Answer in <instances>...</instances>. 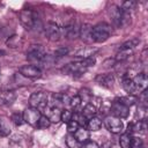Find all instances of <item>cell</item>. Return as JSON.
Segmentation results:
<instances>
[{"label": "cell", "instance_id": "14", "mask_svg": "<svg viewBox=\"0 0 148 148\" xmlns=\"http://www.w3.org/2000/svg\"><path fill=\"white\" fill-rule=\"evenodd\" d=\"M97 52V49L91 47V46H86V47H81L79 50H76L74 52V57L83 60V59H88L95 56V53Z\"/></svg>", "mask_w": 148, "mask_h": 148}, {"label": "cell", "instance_id": "7", "mask_svg": "<svg viewBox=\"0 0 148 148\" xmlns=\"http://www.w3.org/2000/svg\"><path fill=\"white\" fill-rule=\"evenodd\" d=\"M104 125L106 130L113 134H119L124 131V123L121 119L114 117V116H108L104 119Z\"/></svg>", "mask_w": 148, "mask_h": 148}, {"label": "cell", "instance_id": "30", "mask_svg": "<svg viewBox=\"0 0 148 148\" xmlns=\"http://www.w3.org/2000/svg\"><path fill=\"white\" fill-rule=\"evenodd\" d=\"M10 133V127L6 119H0V136H7Z\"/></svg>", "mask_w": 148, "mask_h": 148}, {"label": "cell", "instance_id": "31", "mask_svg": "<svg viewBox=\"0 0 148 148\" xmlns=\"http://www.w3.org/2000/svg\"><path fill=\"white\" fill-rule=\"evenodd\" d=\"M82 104V99L80 97V95H75L73 97L69 98V106L73 109V110H76L77 108H80Z\"/></svg>", "mask_w": 148, "mask_h": 148}, {"label": "cell", "instance_id": "35", "mask_svg": "<svg viewBox=\"0 0 148 148\" xmlns=\"http://www.w3.org/2000/svg\"><path fill=\"white\" fill-rule=\"evenodd\" d=\"M10 120H12L16 126H21V125L24 123L22 113H18V112H14V113L12 114V117H10Z\"/></svg>", "mask_w": 148, "mask_h": 148}, {"label": "cell", "instance_id": "40", "mask_svg": "<svg viewBox=\"0 0 148 148\" xmlns=\"http://www.w3.org/2000/svg\"><path fill=\"white\" fill-rule=\"evenodd\" d=\"M69 52V50L67 47H59L54 51V57H64V56H67Z\"/></svg>", "mask_w": 148, "mask_h": 148}, {"label": "cell", "instance_id": "13", "mask_svg": "<svg viewBox=\"0 0 148 148\" xmlns=\"http://www.w3.org/2000/svg\"><path fill=\"white\" fill-rule=\"evenodd\" d=\"M66 104H69V97L65 94H53L52 95V101H51V105L50 106H54V108H62Z\"/></svg>", "mask_w": 148, "mask_h": 148}, {"label": "cell", "instance_id": "23", "mask_svg": "<svg viewBox=\"0 0 148 148\" xmlns=\"http://www.w3.org/2000/svg\"><path fill=\"white\" fill-rule=\"evenodd\" d=\"M86 126L88 127V131L97 132V131H99L101 127H102V120H101L99 118H97V117H92V118L88 119Z\"/></svg>", "mask_w": 148, "mask_h": 148}, {"label": "cell", "instance_id": "25", "mask_svg": "<svg viewBox=\"0 0 148 148\" xmlns=\"http://www.w3.org/2000/svg\"><path fill=\"white\" fill-rule=\"evenodd\" d=\"M147 130V123L145 119L139 120L135 124H132V133H139V134H145Z\"/></svg>", "mask_w": 148, "mask_h": 148}, {"label": "cell", "instance_id": "32", "mask_svg": "<svg viewBox=\"0 0 148 148\" xmlns=\"http://www.w3.org/2000/svg\"><path fill=\"white\" fill-rule=\"evenodd\" d=\"M72 117H73V112L68 109H64L61 111V114H60V121L62 123H69L72 120Z\"/></svg>", "mask_w": 148, "mask_h": 148}, {"label": "cell", "instance_id": "4", "mask_svg": "<svg viewBox=\"0 0 148 148\" xmlns=\"http://www.w3.org/2000/svg\"><path fill=\"white\" fill-rule=\"evenodd\" d=\"M46 58V52L43 45L40 44H35L31 45L29 47V50L27 51V59L31 62H42L44 61V59Z\"/></svg>", "mask_w": 148, "mask_h": 148}, {"label": "cell", "instance_id": "15", "mask_svg": "<svg viewBox=\"0 0 148 148\" xmlns=\"http://www.w3.org/2000/svg\"><path fill=\"white\" fill-rule=\"evenodd\" d=\"M95 81L102 86V87H105V88H111L113 86V82H114V77L112 74L110 73H105V74H98L95 79Z\"/></svg>", "mask_w": 148, "mask_h": 148}, {"label": "cell", "instance_id": "33", "mask_svg": "<svg viewBox=\"0 0 148 148\" xmlns=\"http://www.w3.org/2000/svg\"><path fill=\"white\" fill-rule=\"evenodd\" d=\"M139 42H140V40H139L138 38H132V39H130V40L123 43L119 49H131V50H134V47L139 44Z\"/></svg>", "mask_w": 148, "mask_h": 148}, {"label": "cell", "instance_id": "24", "mask_svg": "<svg viewBox=\"0 0 148 148\" xmlns=\"http://www.w3.org/2000/svg\"><path fill=\"white\" fill-rule=\"evenodd\" d=\"M133 51L134 50H131V49H119V51L117 52V54H116V58H114V60H116V62L117 61H125L126 59H128L132 54H133Z\"/></svg>", "mask_w": 148, "mask_h": 148}, {"label": "cell", "instance_id": "29", "mask_svg": "<svg viewBox=\"0 0 148 148\" xmlns=\"http://www.w3.org/2000/svg\"><path fill=\"white\" fill-rule=\"evenodd\" d=\"M72 119L73 120H75L79 125H80V127H84L86 125H87V118L81 113V112H79V111H75V112H73V117H72Z\"/></svg>", "mask_w": 148, "mask_h": 148}, {"label": "cell", "instance_id": "20", "mask_svg": "<svg viewBox=\"0 0 148 148\" xmlns=\"http://www.w3.org/2000/svg\"><path fill=\"white\" fill-rule=\"evenodd\" d=\"M46 112H45V116L49 118V120L51 123H58L60 121V114H61V111L60 109L58 108H54V106H46L45 108Z\"/></svg>", "mask_w": 148, "mask_h": 148}, {"label": "cell", "instance_id": "6", "mask_svg": "<svg viewBox=\"0 0 148 148\" xmlns=\"http://www.w3.org/2000/svg\"><path fill=\"white\" fill-rule=\"evenodd\" d=\"M47 101H49V95L45 91H36L32 92L29 97V104L31 108L35 109H45L47 106Z\"/></svg>", "mask_w": 148, "mask_h": 148}, {"label": "cell", "instance_id": "28", "mask_svg": "<svg viewBox=\"0 0 148 148\" xmlns=\"http://www.w3.org/2000/svg\"><path fill=\"white\" fill-rule=\"evenodd\" d=\"M117 101H119L121 104H124V105H126L127 108H130V106H132V105L135 104V102H136V97L133 96V95H127V96L117 98Z\"/></svg>", "mask_w": 148, "mask_h": 148}, {"label": "cell", "instance_id": "1", "mask_svg": "<svg viewBox=\"0 0 148 148\" xmlns=\"http://www.w3.org/2000/svg\"><path fill=\"white\" fill-rule=\"evenodd\" d=\"M109 15H110V18H111L113 25L117 28H123L131 22V15L128 13H125L120 7H118L116 5L110 6Z\"/></svg>", "mask_w": 148, "mask_h": 148}, {"label": "cell", "instance_id": "2", "mask_svg": "<svg viewBox=\"0 0 148 148\" xmlns=\"http://www.w3.org/2000/svg\"><path fill=\"white\" fill-rule=\"evenodd\" d=\"M21 24L27 30H34L37 29L36 27H40V21L37 16V14L31 9H22L18 15Z\"/></svg>", "mask_w": 148, "mask_h": 148}, {"label": "cell", "instance_id": "3", "mask_svg": "<svg viewBox=\"0 0 148 148\" xmlns=\"http://www.w3.org/2000/svg\"><path fill=\"white\" fill-rule=\"evenodd\" d=\"M111 25L102 22L92 27L91 29V37H92V43H103L106 39H109L111 35Z\"/></svg>", "mask_w": 148, "mask_h": 148}, {"label": "cell", "instance_id": "19", "mask_svg": "<svg viewBox=\"0 0 148 148\" xmlns=\"http://www.w3.org/2000/svg\"><path fill=\"white\" fill-rule=\"evenodd\" d=\"M135 87L138 88L139 91H143L146 90L147 88V83H148V79H147V75L145 73H139L136 74L134 77H132Z\"/></svg>", "mask_w": 148, "mask_h": 148}, {"label": "cell", "instance_id": "39", "mask_svg": "<svg viewBox=\"0 0 148 148\" xmlns=\"http://www.w3.org/2000/svg\"><path fill=\"white\" fill-rule=\"evenodd\" d=\"M79 127H80V125H79L75 120H73V119H72L69 123H67V130H68V132H69L71 134H74L75 131H76Z\"/></svg>", "mask_w": 148, "mask_h": 148}, {"label": "cell", "instance_id": "11", "mask_svg": "<svg viewBox=\"0 0 148 148\" xmlns=\"http://www.w3.org/2000/svg\"><path fill=\"white\" fill-rule=\"evenodd\" d=\"M62 71H64L65 73H67V74L81 75V74H83V73L87 71V68H84V67L82 66L81 60H80V61H73V62L67 64V65L62 68Z\"/></svg>", "mask_w": 148, "mask_h": 148}, {"label": "cell", "instance_id": "18", "mask_svg": "<svg viewBox=\"0 0 148 148\" xmlns=\"http://www.w3.org/2000/svg\"><path fill=\"white\" fill-rule=\"evenodd\" d=\"M91 29L92 27L88 23H84L80 27V34L79 37H81V39L86 43H92V37H91Z\"/></svg>", "mask_w": 148, "mask_h": 148}, {"label": "cell", "instance_id": "22", "mask_svg": "<svg viewBox=\"0 0 148 148\" xmlns=\"http://www.w3.org/2000/svg\"><path fill=\"white\" fill-rule=\"evenodd\" d=\"M81 113H82V114L87 118V120H88V119H90V118H92V117L96 116V113H97V106L89 102V103H87V104L84 105V108H83V110L81 111Z\"/></svg>", "mask_w": 148, "mask_h": 148}, {"label": "cell", "instance_id": "16", "mask_svg": "<svg viewBox=\"0 0 148 148\" xmlns=\"http://www.w3.org/2000/svg\"><path fill=\"white\" fill-rule=\"evenodd\" d=\"M16 99V94L13 90H2L0 91V104L12 105Z\"/></svg>", "mask_w": 148, "mask_h": 148}, {"label": "cell", "instance_id": "9", "mask_svg": "<svg viewBox=\"0 0 148 148\" xmlns=\"http://www.w3.org/2000/svg\"><path fill=\"white\" fill-rule=\"evenodd\" d=\"M128 113H130V108L121 104L117 99L112 102V104H111V116H114L119 119H124V118L128 117Z\"/></svg>", "mask_w": 148, "mask_h": 148}, {"label": "cell", "instance_id": "17", "mask_svg": "<svg viewBox=\"0 0 148 148\" xmlns=\"http://www.w3.org/2000/svg\"><path fill=\"white\" fill-rule=\"evenodd\" d=\"M121 86H123L124 90H125L128 95H133V96H135V95L138 94V91H139L138 88L135 87V84H134L132 77H130V76H124V77H123Z\"/></svg>", "mask_w": 148, "mask_h": 148}, {"label": "cell", "instance_id": "34", "mask_svg": "<svg viewBox=\"0 0 148 148\" xmlns=\"http://www.w3.org/2000/svg\"><path fill=\"white\" fill-rule=\"evenodd\" d=\"M51 125V121L49 120V118L44 114V116H40L38 123H37V127L38 128H49Z\"/></svg>", "mask_w": 148, "mask_h": 148}, {"label": "cell", "instance_id": "37", "mask_svg": "<svg viewBox=\"0 0 148 148\" xmlns=\"http://www.w3.org/2000/svg\"><path fill=\"white\" fill-rule=\"evenodd\" d=\"M7 45L8 46H10V47H13V49H15V47H17L18 46V44H20V36H17V35H14V36H12V37H9L8 39H7Z\"/></svg>", "mask_w": 148, "mask_h": 148}, {"label": "cell", "instance_id": "10", "mask_svg": "<svg viewBox=\"0 0 148 148\" xmlns=\"http://www.w3.org/2000/svg\"><path fill=\"white\" fill-rule=\"evenodd\" d=\"M18 72L20 74L29 79H37V77H40L42 75L40 68L37 67L36 65H23L18 68Z\"/></svg>", "mask_w": 148, "mask_h": 148}, {"label": "cell", "instance_id": "21", "mask_svg": "<svg viewBox=\"0 0 148 148\" xmlns=\"http://www.w3.org/2000/svg\"><path fill=\"white\" fill-rule=\"evenodd\" d=\"M74 135V138L80 142V143H86L87 141H88V139H89V131L88 130H86L84 127H79L76 131H75V133L73 134Z\"/></svg>", "mask_w": 148, "mask_h": 148}, {"label": "cell", "instance_id": "27", "mask_svg": "<svg viewBox=\"0 0 148 148\" xmlns=\"http://www.w3.org/2000/svg\"><path fill=\"white\" fill-rule=\"evenodd\" d=\"M65 142H66L67 148H81V143H80V142L74 138V135L71 134V133L66 135Z\"/></svg>", "mask_w": 148, "mask_h": 148}, {"label": "cell", "instance_id": "5", "mask_svg": "<svg viewBox=\"0 0 148 148\" xmlns=\"http://www.w3.org/2000/svg\"><path fill=\"white\" fill-rule=\"evenodd\" d=\"M45 37L51 42H57L62 37V28H60L56 22H47L43 28Z\"/></svg>", "mask_w": 148, "mask_h": 148}, {"label": "cell", "instance_id": "38", "mask_svg": "<svg viewBox=\"0 0 148 148\" xmlns=\"http://www.w3.org/2000/svg\"><path fill=\"white\" fill-rule=\"evenodd\" d=\"M131 148H143V141H142V139H140L138 136H132Z\"/></svg>", "mask_w": 148, "mask_h": 148}, {"label": "cell", "instance_id": "26", "mask_svg": "<svg viewBox=\"0 0 148 148\" xmlns=\"http://www.w3.org/2000/svg\"><path fill=\"white\" fill-rule=\"evenodd\" d=\"M131 143H132V134L130 133H123L119 138V145L120 148H131Z\"/></svg>", "mask_w": 148, "mask_h": 148}, {"label": "cell", "instance_id": "12", "mask_svg": "<svg viewBox=\"0 0 148 148\" xmlns=\"http://www.w3.org/2000/svg\"><path fill=\"white\" fill-rule=\"evenodd\" d=\"M79 34H80V27L77 25L76 22H71L65 28H62V36L69 39H74L79 37Z\"/></svg>", "mask_w": 148, "mask_h": 148}, {"label": "cell", "instance_id": "8", "mask_svg": "<svg viewBox=\"0 0 148 148\" xmlns=\"http://www.w3.org/2000/svg\"><path fill=\"white\" fill-rule=\"evenodd\" d=\"M22 116H23L24 123H27V124H29L31 126H37V123H38V120H39L42 114H40V111L38 109L29 106L23 111Z\"/></svg>", "mask_w": 148, "mask_h": 148}, {"label": "cell", "instance_id": "41", "mask_svg": "<svg viewBox=\"0 0 148 148\" xmlns=\"http://www.w3.org/2000/svg\"><path fill=\"white\" fill-rule=\"evenodd\" d=\"M83 148H99L98 143L95 142V141H87L83 146Z\"/></svg>", "mask_w": 148, "mask_h": 148}, {"label": "cell", "instance_id": "36", "mask_svg": "<svg viewBox=\"0 0 148 148\" xmlns=\"http://www.w3.org/2000/svg\"><path fill=\"white\" fill-rule=\"evenodd\" d=\"M135 5H136V2L133 1V0L125 1V2H123V5H121V9H123L125 13H128V14H130V12H131L132 9H134Z\"/></svg>", "mask_w": 148, "mask_h": 148}]
</instances>
